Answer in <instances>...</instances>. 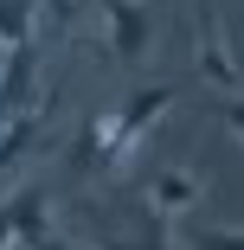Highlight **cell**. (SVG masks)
<instances>
[{
  "mask_svg": "<svg viewBox=\"0 0 244 250\" xmlns=\"http://www.w3.org/2000/svg\"><path fill=\"white\" fill-rule=\"evenodd\" d=\"M225 122H231V128H238V135H244V83H238V90H231V103H225Z\"/></svg>",
  "mask_w": 244,
  "mask_h": 250,
  "instance_id": "10",
  "label": "cell"
},
{
  "mask_svg": "<svg viewBox=\"0 0 244 250\" xmlns=\"http://www.w3.org/2000/svg\"><path fill=\"white\" fill-rule=\"evenodd\" d=\"M32 77H39V45H13V52H7V71H0V122L26 116Z\"/></svg>",
  "mask_w": 244,
  "mask_h": 250,
  "instance_id": "5",
  "label": "cell"
},
{
  "mask_svg": "<svg viewBox=\"0 0 244 250\" xmlns=\"http://www.w3.org/2000/svg\"><path fill=\"white\" fill-rule=\"evenodd\" d=\"M0 39L32 45V0H0Z\"/></svg>",
  "mask_w": 244,
  "mask_h": 250,
  "instance_id": "8",
  "label": "cell"
},
{
  "mask_svg": "<svg viewBox=\"0 0 244 250\" xmlns=\"http://www.w3.org/2000/svg\"><path fill=\"white\" fill-rule=\"evenodd\" d=\"M110 250H174V244H167V237L155 231V237H141V244H110Z\"/></svg>",
  "mask_w": 244,
  "mask_h": 250,
  "instance_id": "11",
  "label": "cell"
},
{
  "mask_svg": "<svg viewBox=\"0 0 244 250\" xmlns=\"http://www.w3.org/2000/svg\"><path fill=\"white\" fill-rule=\"evenodd\" d=\"M45 7H52V13H58V20H71V0H45Z\"/></svg>",
  "mask_w": 244,
  "mask_h": 250,
  "instance_id": "13",
  "label": "cell"
},
{
  "mask_svg": "<svg viewBox=\"0 0 244 250\" xmlns=\"http://www.w3.org/2000/svg\"><path fill=\"white\" fill-rule=\"evenodd\" d=\"M200 192H206V180H200V173L167 167V173H155V180H148V212H155V218H180V212L200 206Z\"/></svg>",
  "mask_w": 244,
  "mask_h": 250,
  "instance_id": "6",
  "label": "cell"
},
{
  "mask_svg": "<svg viewBox=\"0 0 244 250\" xmlns=\"http://www.w3.org/2000/svg\"><path fill=\"white\" fill-rule=\"evenodd\" d=\"M186 250H244V231H212V225H200V231H186Z\"/></svg>",
  "mask_w": 244,
  "mask_h": 250,
  "instance_id": "9",
  "label": "cell"
},
{
  "mask_svg": "<svg viewBox=\"0 0 244 250\" xmlns=\"http://www.w3.org/2000/svg\"><path fill=\"white\" fill-rule=\"evenodd\" d=\"M45 122H52V103H39V109H26V116H13L7 128H0V180H7V173L26 161V147H39Z\"/></svg>",
  "mask_w": 244,
  "mask_h": 250,
  "instance_id": "7",
  "label": "cell"
},
{
  "mask_svg": "<svg viewBox=\"0 0 244 250\" xmlns=\"http://www.w3.org/2000/svg\"><path fill=\"white\" fill-rule=\"evenodd\" d=\"M7 52H13V45H7V39H0V71H7Z\"/></svg>",
  "mask_w": 244,
  "mask_h": 250,
  "instance_id": "14",
  "label": "cell"
},
{
  "mask_svg": "<svg viewBox=\"0 0 244 250\" xmlns=\"http://www.w3.org/2000/svg\"><path fill=\"white\" fill-rule=\"evenodd\" d=\"M39 250H84V244H65V237H45Z\"/></svg>",
  "mask_w": 244,
  "mask_h": 250,
  "instance_id": "12",
  "label": "cell"
},
{
  "mask_svg": "<svg viewBox=\"0 0 244 250\" xmlns=\"http://www.w3.org/2000/svg\"><path fill=\"white\" fill-rule=\"evenodd\" d=\"M200 77L219 83L225 96L244 83V77H238V58H231V45H225V26H219V0H200Z\"/></svg>",
  "mask_w": 244,
  "mask_h": 250,
  "instance_id": "3",
  "label": "cell"
},
{
  "mask_svg": "<svg viewBox=\"0 0 244 250\" xmlns=\"http://www.w3.org/2000/svg\"><path fill=\"white\" fill-rule=\"evenodd\" d=\"M45 237H52V199H45L39 186H20L7 206H0V250H7V244L39 250Z\"/></svg>",
  "mask_w": 244,
  "mask_h": 250,
  "instance_id": "2",
  "label": "cell"
},
{
  "mask_svg": "<svg viewBox=\"0 0 244 250\" xmlns=\"http://www.w3.org/2000/svg\"><path fill=\"white\" fill-rule=\"evenodd\" d=\"M174 103V83H155V90H135L129 103L116 109V116H103V122H90L84 135H77V147H71V167L77 173H103V167H116L129 147L155 128V116Z\"/></svg>",
  "mask_w": 244,
  "mask_h": 250,
  "instance_id": "1",
  "label": "cell"
},
{
  "mask_svg": "<svg viewBox=\"0 0 244 250\" xmlns=\"http://www.w3.org/2000/svg\"><path fill=\"white\" fill-rule=\"evenodd\" d=\"M103 13H110V52L116 58H148V45H155V20L141 0H103Z\"/></svg>",
  "mask_w": 244,
  "mask_h": 250,
  "instance_id": "4",
  "label": "cell"
}]
</instances>
